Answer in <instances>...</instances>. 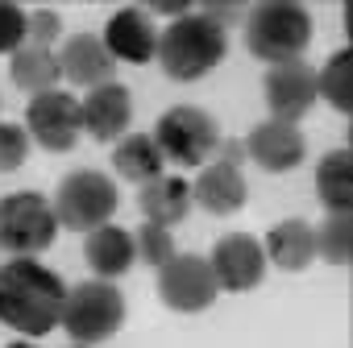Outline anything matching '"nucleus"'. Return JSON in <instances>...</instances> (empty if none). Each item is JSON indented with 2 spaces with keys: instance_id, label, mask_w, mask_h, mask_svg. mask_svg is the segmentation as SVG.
<instances>
[{
  "instance_id": "nucleus-21",
  "label": "nucleus",
  "mask_w": 353,
  "mask_h": 348,
  "mask_svg": "<svg viewBox=\"0 0 353 348\" xmlns=\"http://www.w3.org/2000/svg\"><path fill=\"white\" fill-rule=\"evenodd\" d=\"M316 195L328 208V216L332 212H349V204H353V157H349V149H332V153L320 157V166H316Z\"/></svg>"
},
{
  "instance_id": "nucleus-19",
  "label": "nucleus",
  "mask_w": 353,
  "mask_h": 348,
  "mask_svg": "<svg viewBox=\"0 0 353 348\" xmlns=\"http://www.w3.org/2000/svg\"><path fill=\"white\" fill-rule=\"evenodd\" d=\"M112 170L121 174V179L145 187L154 179H162V170H166V157L154 141V133H125L112 149Z\"/></svg>"
},
{
  "instance_id": "nucleus-8",
  "label": "nucleus",
  "mask_w": 353,
  "mask_h": 348,
  "mask_svg": "<svg viewBox=\"0 0 353 348\" xmlns=\"http://www.w3.org/2000/svg\"><path fill=\"white\" fill-rule=\"evenodd\" d=\"M216 294H221L216 274H212L208 257H200V253H174L158 270V298L170 311H183V315L208 311L216 303Z\"/></svg>"
},
{
  "instance_id": "nucleus-16",
  "label": "nucleus",
  "mask_w": 353,
  "mask_h": 348,
  "mask_svg": "<svg viewBox=\"0 0 353 348\" xmlns=\"http://www.w3.org/2000/svg\"><path fill=\"white\" fill-rule=\"evenodd\" d=\"M245 199H250L245 174H241L237 166H225V162L204 166L200 183H192V204H200V208L212 212V216H233V212L245 208Z\"/></svg>"
},
{
  "instance_id": "nucleus-15",
  "label": "nucleus",
  "mask_w": 353,
  "mask_h": 348,
  "mask_svg": "<svg viewBox=\"0 0 353 348\" xmlns=\"http://www.w3.org/2000/svg\"><path fill=\"white\" fill-rule=\"evenodd\" d=\"M59 71H63V79L71 83V87H104V83H112V75H117V58L108 54V46H104V38H96V34H75L67 46H63V54H59Z\"/></svg>"
},
{
  "instance_id": "nucleus-3",
  "label": "nucleus",
  "mask_w": 353,
  "mask_h": 348,
  "mask_svg": "<svg viewBox=\"0 0 353 348\" xmlns=\"http://www.w3.org/2000/svg\"><path fill=\"white\" fill-rule=\"evenodd\" d=\"M245 46L254 58L283 67V63H299L312 46V13L291 0H270L258 5L245 17Z\"/></svg>"
},
{
  "instance_id": "nucleus-32",
  "label": "nucleus",
  "mask_w": 353,
  "mask_h": 348,
  "mask_svg": "<svg viewBox=\"0 0 353 348\" xmlns=\"http://www.w3.org/2000/svg\"><path fill=\"white\" fill-rule=\"evenodd\" d=\"M5 348H38V344H30V340H13V344H5Z\"/></svg>"
},
{
  "instance_id": "nucleus-29",
  "label": "nucleus",
  "mask_w": 353,
  "mask_h": 348,
  "mask_svg": "<svg viewBox=\"0 0 353 348\" xmlns=\"http://www.w3.org/2000/svg\"><path fill=\"white\" fill-rule=\"evenodd\" d=\"M200 17L212 21V25H221V30L229 34V25H237V21L245 17V9H241V5H229V0H208V5L200 9Z\"/></svg>"
},
{
  "instance_id": "nucleus-33",
  "label": "nucleus",
  "mask_w": 353,
  "mask_h": 348,
  "mask_svg": "<svg viewBox=\"0 0 353 348\" xmlns=\"http://www.w3.org/2000/svg\"><path fill=\"white\" fill-rule=\"evenodd\" d=\"M71 348H83V344H71Z\"/></svg>"
},
{
  "instance_id": "nucleus-17",
  "label": "nucleus",
  "mask_w": 353,
  "mask_h": 348,
  "mask_svg": "<svg viewBox=\"0 0 353 348\" xmlns=\"http://www.w3.org/2000/svg\"><path fill=\"white\" fill-rule=\"evenodd\" d=\"M83 257H88V265H92V274H96L100 282H112V278L129 274L133 261H137L133 232H125V228H117V224H104V228L88 232Z\"/></svg>"
},
{
  "instance_id": "nucleus-22",
  "label": "nucleus",
  "mask_w": 353,
  "mask_h": 348,
  "mask_svg": "<svg viewBox=\"0 0 353 348\" xmlns=\"http://www.w3.org/2000/svg\"><path fill=\"white\" fill-rule=\"evenodd\" d=\"M9 75H13V87L30 91V96H46L59 87L63 71H59V58L50 50H38V46H21L9 63Z\"/></svg>"
},
{
  "instance_id": "nucleus-18",
  "label": "nucleus",
  "mask_w": 353,
  "mask_h": 348,
  "mask_svg": "<svg viewBox=\"0 0 353 348\" xmlns=\"http://www.w3.org/2000/svg\"><path fill=\"white\" fill-rule=\"evenodd\" d=\"M137 208L145 216V224H158V228H174L179 220H188L192 212V183L188 179H154L137 191Z\"/></svg>"
},
{
  "instance_id": "nucleus-13",
  "label": "nucleus",
  "mask_w": 353,
  "mask_h": 348,
  "mask_svg": "<svg viewBox=\"0 0 353 348\" xmlns=\"http://www.w3.org/2000/svg\"><path fill=\"white\" fill-rule=\"evenodd\" d=\"M307 141L299 133V124H283V120H266L245 137V157L258 162L266 174H287L303 162Z\"/></svg>"
},
{
  "instance_id": "nucleus-1",
  "label": "nucleus",
  "mask_w": 353,
  "mask_h": 348,
  "mask_svg": "<svg viewBox=\"0 0 353 348\" xmlns=\"http://www.w3.org/2000/svg\"><path fill=\"white\" fill-rule=\"evenodd\" d=\"M67 282L34 257H13L0 265V323L42 340L63 323Z\"/></svg>"
},
{
  "instance_id": "nucleus-7",
  "label": "nucleus",
  "mask_w": 353,
  "mask_h": 348,
  "mask_svg": "<svg viewBox=\"0 0 353 348\" xmlns=\"http://www.w3.org/2000/svg\"><path fill=\"white\" fill-rule=\"evenodd\" d=\"M117 204H121V195H117L112 179H104L100 170H75L59 183L54 216L71 232H96V228H104L112 220Z\"/></svg>"
},
{
  "instance_id": "nucleus-30",
  "label": "nucleus",
  "mask_w": 353,
  "mask_h": 348,
  "mask_svg": "<svg viewBox=\"0 0 353 348\" xmlns=\"http://www.w3.org/2000/svg\"><path fill=\"white\" fill-rule=\"evenodd\" d=\"M216 153H221V162H225V166H237V170L250 162V157H245V141H237V137L221 141V145H216Z\"/></svg>"
},
{
  "instance_id": "nucleus-20",
  "label": "nucleus",
  "mask_w": 353,
  "mask_h": 348,
  "mask_svg": "<svg viewBox=\"0 0 353 348\" xmlns=\"http://www.w3.org/2000/svg\"><path fill=\"white\" fill-rule=\"evenodd\" d=\"M262 253H266L279 270L299 274V270H307V265L316 261V232L307 228V220H283V224L270 228Z\"/></svg>"
},
{
  "instance_id": "nucleus-31",
  "label": "nucleus",
  "mask_w": 353,
  "mask_h": 348,
  "mask_svg": "<svg viewBox=\"0 0 353 348\" xmlns=\"http://www.w3.org/2000/svg\"><path fill=\"white\" fill-rule=\"evenodd\" d=\"M145 13H158V17H174V21H179V17H188V5H183V0H154Z\"/></svg>"
},
{
  "instance_id": "nucleus-14",
  "label": "nucleus",
  "mask_w": 353,
  "mask_h": 348,
  "mask_svg": "<svg viewBox=\"0 0 353 348\" xmlns=\"http://www.w3.org/2000/svg\"><path fill=\"white\" fill-rule=\"evenodd\" d=\"M104 46H108V54H112L117 63L141 67V63H150V58L158 54V30H154V21H150L145 9L129 5V9L112 13V21H108V30H104Z\"/></svg>"
},
{
  "instance_id": "nucleus-12",
  "label": "nucleus",
  "mask_w": 353,
  "mask_h": 348,
  "mask_svg": "<svg viewBox=\"0 0 353 348\" xmlns=\"http://www.w3.org/2000/svg\"><path fill=\"white\" fill-rule=\"evenodd\" d=\"M79 112H83V133L92 141H100V145L104 141H121L129 120H133V96H129L125 83L112 79L104 87H92L88 100L79 104Z\"/></svg>"
},
{
  "instance_id": "nucleus-26",
  "label": "nucleus",
  "mask_w": 353,
  "mask_h": 348,
  "mask_svg": "<svg viewBox=\"0 0 353 348\" xmlns=\"http://www.w3.org/2000/svg\"><path fill=\"white\" fill-rule=\"evenodd\" d=\"M26 157H30V133H26L21 124L0 120V174L21 170Z\"/></svg>"
},
{
  "instance_id": "nucleus-6",
  "label": "nucleus",
  "mask_w": 353,
  "mask_h": 348,
  "mask_svg": "<svg viewBox=\"0 0 353 348\" xmlns=\"http://www.w3.org/2000/svg\"><path fill=\"white\" fill-rule=\"evenodd\" d=\"M59 237V216L54 204H46L38 191H13L0 199V249L30 257L50 249Z\"/></svg>"
},
{
  "instance_id": "nucleus-27",
  "label": "nucleus",
  "mask_w": 353,
  "mask_h": 348,
  "mask_svg": "<svg viewBox=\"0 0 353 348\" xmlns=\"http://www.w3.org/2000/svg\"><path fill=\"white\" fill-rule=\"evenodd\" d=\"M26 25H30V13L13 0H0V54H17L21 42H26Z\"/></svg>"
},
{
  "instance_id": "nucleus-2",
  "label": "nucleus",
  "mask_w": 353,
  "mask_h": 348,
  "mask_svg": "<svg viewBox=\"0 0 353 348\" xmlns=\"http://www.w3.org/2000/svg\"><path fill=\"white\" fill-rule=\"evenodd\" d=\"M229 54V34L212 21H204L200 13H188L179 21H170L158 34V67L166 79L174 83H196L208 71H216Z\"/></svg>"
},
{
  "instance_id": "nucleus-25",
  "label": "nucleus",
  "mask_w": 353,
  "mask_h": 348,
  "mask_svg": "<svg viewBox=\"0 0 353 348\" xmlns=\"http://www.w3.org/2000/svg\"><path fill=\"white\" fill-rule=\"evenodd\" d=\"M133 249H137V261H145L154 270H162L174 253H179V249H174L170 228H158V224H141L137 237H133Z\"/></svg>"
},
{
  "instance_id": "nucleus-11",
  "label": "nucleus",
  "mask_w": 353,
  "mask_h": 348,
  "mask_svg": "<svg viewBox=\"0 0 353 348\" xmlns=\"http://www.w3.org/2000/svg\"><path fill=\"white\" fill-rule=\"evenodd\" d=\"M208 265H212L221 290H254L266 274V253L250 232H229L212 245Z\"/></svg>"
},
{
  "instance_id": "nucleus-4",
  "label": "nucleus",
  "mask_w": 353,
  "mask_h": 348,
  "mask_svg": "<svg viewBox=\"0 0 353 348\" xmlns=\"http://www.w3.org/2000/svg\"><path fill=\"white\" fill-rule=\"evenodd\" d=\"M125 323V294L112 282H75L67 290V307H63V327L75 344H104L121 331Z\"/></svg>"
},
{
  "instance_id": "nucleus-28",
  "label": "nucleus",
  "mask_w": 353,
  "mask_h": 348,
  "mask_svg": "<svg viewBox=\"0 0 353 348\" xmlns=\"http://www.w3.org/2000/svg\"><path fill=\"white\" fill-rule=\"evenodd\" d=\"M59 34H63V21H59V13H54V9H34V13H30V25H26L30 46L50 50V46L59 42Z\"/></svg>"
},
{
  "instance_id": "nucleus-5",
  "label": "nucleus",
  "mask_w": 353,
  "mask_h": 348,
  "mask_svg": "<svg viewBox=\"0 0 353 348\" xmlns=\"http://www.w3.org/2000/svg\"><path fill=\"white\" fill-rule=\"evenodd\" d=\"M154 141H158L162 157L174 166H204V157L216 153V145H221V124L212 112H204L196 104H174L158 116Z\"/></svg>"
},
{
  "instance_id": "nucleus-10",
  "label": "nucleus",
  "mask_w": 353,
  "mask_h": 348,
  "mask_svg": "<svg viewBox=\"0 0 353 348\" xmlns=\"http://www.w3.org/2000/svg\"><path fill=\"white\" fill-rule=\"evenodd\" d=\"M262 91H266L270 120H283V124L303 120V116L312 112V104L320 100V96H316V71L307 67V58L270 67L266 79H262Z\"/></svg>"
},
{
  "instance_id": "nucleus-23",
  "label": "nucleus",
  "mask_w": 353,
  "mask_h": 348,
  "mask_svg": "<svg viewBox=\"0 0 353 348\" xmlns=\"http://www.w3.org/2000/svg\"><path fill=\"white\" fill-rule=\"evenodd\" d=\"M316 96L328 100L336 112H353V50H336L324 71L316 75Z\"/></svg>"
},
{
  "instance_id": "nucleus-24",
  "label": "nucleus",
  "mask_w": 353,
  "mask_h": 348,
  "mask_svg": "<svg viewBox=\"0 0 353 348\" xmlns=\"http://www.w3.org/2000/svg\"><path fill=\"white\" fill-rule=\"evenodd\" d=\"M316 232V253L328 265H349L353 261V216L349 212H332Z\"/></svg>"
},
{
  "instance_id": "nucleus-9",
  "label": "nucleus",
  "mask_w": 353,
  "mask_h": 348,
  "mask_svg": "<svg viewBox=\"0 0 353 348\" xmlns=\"http://www.w3.org/2000/svg\"><path fill=\"white\" fill-rule=\"evenodd\" d=\"M26 133L50 149V153H71L79 133H83V112H79V100L71 91H46V96H34L30 108H26Z\"/></svg>"
}]
</instances>
